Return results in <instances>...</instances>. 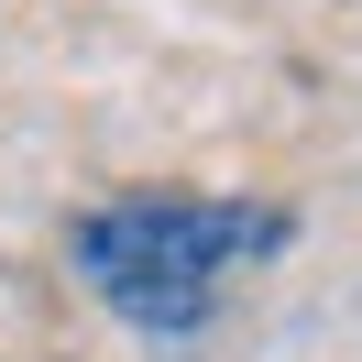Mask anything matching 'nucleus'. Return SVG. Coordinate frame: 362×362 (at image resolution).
Here are the masks:
<instances>
[{"label": "nucleus", "mask_w": 362, "mask_h": 362, "mask_svg": "<svg viewBox=\"0 0 362 362\" xmlns=\"http://www.w3.org/2000/svg\"><path fill=\"white\" fill-rule=\"evenodd\" d=\"M286 242V209H252V198H110L77 220V274L88 296L143 340H198L220 286L242 264Z\"/></svg>", "instance_id": "1"}]
</instances>
